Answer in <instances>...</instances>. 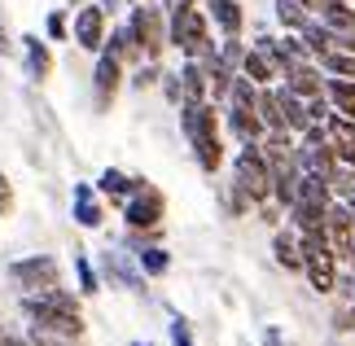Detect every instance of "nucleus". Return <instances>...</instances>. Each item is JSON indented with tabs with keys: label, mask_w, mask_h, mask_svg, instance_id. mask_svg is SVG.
<instances>
[{
	"label": "nucleus",
	"mask_w": 355,
	"mask_h": 346,
	"mask_svg": "<svg viewBox=\"0 0 355 346\" xmlns=\"http://www.w3.org/2000/svg\"><path fill=\"white\" fill-rule=\"evenodd\" d=\"M75 44L88 53H101V44H105V9L101 5H84L75 13Z\"/></svg>",
	"instance_id": "9b49d317"
},
{
	"label": "nucleus",
	"mask_w": 355,
	"mask_h": 346,
	"mask_svg": "<svg viewBox=\"0 0 355 346\" xmlns=\"http://www.w3.org/2000/svg\"><path fill=\"white\" fill-rule=\"evenodd\" d=\"M119 79H123V62L114 58V53H105V49H101V58H97V71H92V88H97V105H101V110L114 101V92H119Z\"/></svg>",
	"instance_id": "f8f14e48"
},
{
	"label": "nucleus",
	"mask_w": 355,
	"mask_h": 346,
	"mask_svg": "<svg viewBox=\"0 0 355 346\" xmlns=\"http://www.w3.org/2000/svg\"><path fill=\"white\" fill-rule=\"evenodd\" d=\"M9 211H13V189H9L5 171H0V215H9Z\"/></svg>",
	"instance_id": "72a5a7b5"
},
{
	"label": "nucleus",
	"mask_w": 355,
	"mask_h": 346,
	"mask_svg": "<svg viewBox=\"0 0 355 346\" xmlns=\"http://www.w3.org/2000/svg\"><path fill=\"white\" fill-rule=\"evenodd\" d=\"M228 128L237 132L241 145H259L268 136L263 119H259V84H250L245 75H237L228 88Z\"/></svg>",
	"instance_id": "7ed1b4c3"
},
{
	"label": "nucleus",
	"mask_w": 355,
	"mask_h": 346,
	"mask_svg": "<svg viewBox=\"0 0 355 346\" xmlns=\"http://www.w3.org/2000/svg\"><path fill=\"white\" fill-rule=\"evenodd\" d=\"M136 263H141L145 276H162L171 268V254L162 250V245H141V250H136Z\"/></svg>",
	"instance_id": "cd10ccee"
},
{
	"label": "nucleus",
	"mask_w": 355,
	"mask_h": 346,
	"mask_svg": "<svg viewBox=\"0 0 355 346\" xmlns=\"http://www.w3.org/2000/svg\"><path fill=\"white\" fill-rule=\"evenodd\" d=\"M75 224L79 228H97L101 224V202L92 184H75Z\"/></svg>",
	"instance_id": "aec40b11"
},
{
	"label": "nucleus",
	"mask_w": 355,
	"mask_h": 346,
	"mask_svg": "<svg viewBox=\"0 0 355 346\" xmlns=\"http://www.w3.org/2000/svg\"><path fill=\"white\" fill-rule=\"evenodd\" d=\"M9 53V35H5V26H0V58Z\"/></svg>",
	"instance_id": "4c0bfd02"
},
{
	"label": "nucleus",
	"mask_w": 355,
	"mask_h": 346,
	"mask_svg": "<svg viewBox=\"0 0 355 346\" xmlns=\"http://www.w3.org/2000/svg\"><path fill=\"white\" fill-rule=\"evenodd\" d=\"M272 254H277L281 268L303 272V245H298V232H277V237H272Z\"/></svg>",
	"instance_id": "5701e85b"
},
{
	"label": "nucleus",
	"mask_w": 355,
	"mask_h": 346,
	"mask_svg": "<svg viewBox=\"0 0 355 346\" xmlns=\"http://www.w3.org/2000/svg\"><path fill=\"white\" fill-rule=\"evenodd\" d=\"M22 53H26V75H31V79H49L53 58H49L44 40H40V35H22Z\"/></svg>",
	"instance_id": "6ab92c4d"
},
{
	"label": "nucleus",
	"mask_w": 355,
	"mask_h": 346,
	"mask_svg": "<svg viewBox=\"0 0 355 346\" xmlns=\"http://www.w3.org/2000/svg\"><path fill=\"white\" fill-rule=\"evenodd\" d=\"M22 311L31 315L40 329H53V334H66V338H79V334H84V315H79V302L66 294L62 285L26 294V298H22Z\"/></svg>",
	"instance_id": "f03ea898"
},
{
	"label": "nucleus",
	"mask_w": 355,
	"mask_h": 346,
	"mask_svg": "<svg viewBox=\"0 0 355 346\" xmlns=\"http://www.w3.org/2000/svg\"><path fill=\"white\" fill-rule=\"evenodd\" d=\"M101 49H105V53H114L119 62H136V58H145L141 44H136V35H132V26H114L110 40H105Z\"/></svg>",
	"instance_id": "393cba45"
},
{
	"label": "nucleus",
	"mask_w": 355,
	"mask_h": 346,
	"mask_svg": "<svg viewBox=\"0 0 355 346\" xmlns=\"http://www.w3.org/2000/svg\"><path fill=\"white\" fill-rule=\"evenodd\" d=\"M241 75L250 79V84H259V88H268L272 79L281 75V66L268 58L263 49H245V58H241Z\"/></svg>",
	"instance_id": "dca6fc26"
},
{
	"label": "nucleus",
	"mask_w": 355,
	"mask_h": 346,
	"mask_svg": "<svg viewBox=\"0 0 355 346\" xmlns=\"http://www.w3.org/2000/svg\"><path fill=\"white\" fill-rule=\"evenodd\" d=\"M154 79H158V62H149V66H141V71H136V79H132V84H136V88H149Z\"/></svg>",
	"instance_id": "473e14b6"
},
{
	"label": "nucleus",
	"mask_w": 355,
	"mask_h": 346,
	"mask_svg": "<svg viewBox=\"0 0 355 346\" xmlns=\"http://www.w3.org/2000/svg\"><path fill=\"white\" fill-rule=\"evenodd\" d=\"M132 346H149V342H132Z\"/></svg>",
	"instance_id": "ea45409f"
},
{
	"label": "nucleus",
	"mask_w": 355,
	"mask_h": 346,
	"mask_svg": "<svg viewBox=\"0 0 355 346\" xmlns=\"http://www.w3.org/2000/svg\"><path fill=\"white\" fill-rule=\"evenodd\" d=\"M351 268H355V250H351Z\"/></svg>",
	"instance_id": "a19ab883"
},
{
	"label": "nucleus",
	"mask_w": 355,
	"mask_h": 346,
	"mask_svg": "<svg viewBox=\"0 0 355 346\" xmlns=\"http://www.w3.org/2000/svg\"><path fill=\"white\" fill-rule=\"evenodd\" d=\"M338 289H343V298L355 307V272H351V276H338Z\"/></svg>",
	"instance_id": "c9c22d12"
},
{
	"label": "nucleus",
	"mask_w": 355,
	"mask_h": 346,
	"mask_svg": "<svg viewBox=\"0 0 355 346\" xmlns=\"http://www.w3.org/2000/svg\"><path fill=\"white\" fill-rule=\"evenodd\" d=\"M211 18H215V26H220L224 35H241L245 13H241L237 0H211Z\"/></svg>",
	"instance_id": "b1692460"
},
{
	"label": "nucleus",
	"mask_w": 355,
	"mask_h": 346,
	"mask_svg": "<svg viewBox=\"0 0 355 346\" xmlns=\"http://www.w3.org/2000/svg\"><path fill=\"white\" fill-rule=\"evenodd\" d=\"M233 184L254 206L272 202V171H268V158H263V149H259V145H241V154L233 162Z\"/></svg>",
	"instance_id": "423d86ee"
},
{
	"label": "nucleus",
	"mask_w": 355,
	"mask_h": 346,
	"mask_svg": "<svg viewBox=\"0 0 355 346\" xmlns=\"http://www.w3.org/2000/svg\"><path fill=\"white\" fill-rule=\"evenodd\" d=\"M324 132H329V145L343 167H355V119H343V114H329L324 123Z\"/></svg>",
	"instance_id": "ddd939ff"
},
{
	"label": "nucleus",
	"mask_w": 355,
	"mask_h": 346,
	"mask_svg": "<svg viewBox=\"0 0 355 346\" xmlns=\"http://www.w3.org/2000/svg\"><path fill=\"white\" fill-rule=\"evenodd\" d=\"M324 237H329L338 259H351V250H355V215L347 211V202L329 206V215H324Z\"/></svg>",
	"instance_id": "9d476101"
},
{
	"label": "nucleus",
	"mask_w": 355,
	"mask_h": 346,
	"mask_svg": "<svg viewBox=\"0 0 355 346\" xmlns=\"http://www.w3.org/2000/svg\"><path fill=\"white\" fill-rule=\"evenodd\" d=\"M75 272H79V289H84V294H97V272H92V263L84 254H75Z\"/></svg>",
	"instance_id": "7c9ffc66"
},
{
	"label": "nucleus",
	"mask_w": 355,
	"mask_h": 346,
	"mask_svg": "<svg viewBox=\"0 0 355 346\" xmlns=\"http://www.w3.org/2000/svg\"><path fill=\"white\" fill-rule=\"evenodd\" d=\"M285 88L298 92L303 101L320 96V92H324V84H320V66H311V62H294V66H285Z\"/></svg>",
	"instance_id": "4468645a"
},
{
	"label": "nucleus",
	"mask_w": 355,
	"mask_h": 346,
	"mask_svg": "<svg viewBox=\"0 0 355 346\" xmlns=\"http://www.w3.org/2000/svg\"><path fill=\"white\" fill-rule=\"evenodd\" d=\"M259 119H263L268 132H290L281 114V101H277V88H259Z\"/></svg>",
	"instance_id": "a878e982"
},
{
	"label": "nucleus",
	"mask_w": 355,
	"mask_h": 346,
	"mask_svg": "<svg viewBox=\"0 0 355 346\" xmlns=\"http://www.w3.org/2000/svg\"><path fill=\"white\" fill-rule=\"evenodd\" d=\"M298 5H307V9H316V0H298Z\"/></svg>",
	"instance_id": "58836bf2"
},
{
	"label": "nucleus",
	"mask_w": 355,
	"mask_h": 346,
	"mask_svg": "<svg viewBox=\"0 0 355 346\" xmlns=\"http://www.w3.org/2000/svg\"><path fill=\"white\" fill-rule=\"evenodd\" d=\"M132 184H136V180H128V175L114 171V167H105V171H101V193H110V198H119V202L132 193Z\"/></svg>",
	"instance_id": "c756f323"
},
{
	"label": "nucleus",
	"mask_w": 355,
	"mask_h": 346,
	"mask_svg": "<svg viewBox=\"0 0 355 346\" xmlns=\"http://www.w3.org/2000/svg\"><path fill=\"white\" fill-rule=\"evenodd\" d=\"M277 101H281V114H285V128L290 132H307L311 128V114H307V101L290 88H277Z\"/></svg>",
	"instance_id": "a211bd4d"
},
{
	"label": "nucleus",
	"mask_w": 355,
	"mask_h": 346,
	"mask_svg": "<svg viewBox=\"0 0 355 346\" xmlns=\"http://www.w3.org/2000/svg\"><path fill=\"white\" fill-rule=\"evenodd\" d=\"M316 13L334 35H355V9L347 0H316Z\"/></svg>",
	"instance_id": "2eb2a0df"
},
{
	"label": "nucleus",
	"mask_w": 355,
	"mask_h": 346,
	"mask_svg": "<svg viewBox=\"0 0 355 346\" xmlns=\"http://www.w3.org/2000/svg\"><path fill=\"white\" fill-rule=\"evenodd\" d=\"M180 88H184V101H207V92H211V79H207V66H202L198 58H189L180 66ZM180 101V105H184Z\"/></svg>",
	"instance_id": "f3484780"
},
{
	"label": "nucleus",
	"mask_w": 355,
	"mask_h": 346,
	"mask_svg": "<svg viewBox=\"0 0 355 346\" xmlns=\"http://www.w3.org/2000/svg\"><path fill=\"white\" fill-rule=\"evenodd\" d=\"M298 245H303V272L316 294H334L338 289V254L329 237H324V228L316 232H298Z\"/></svg>",
	"instance_id": "20e7f679"
},
{
	"label": "nucleus",
	"mask_w": 355,
	"mask_h": 346,
	"mask_svg": "<svg viewBox=\"0 0 355 346\" xmlns=\"http://www.w3.org/2000/svg\"><path fill=\"white\" fill-rule=\"evenodd\" d=\"M307 5H298V0H277V22L285 26V31H303L307 26Z\"/></svg>",
	"instance_id": "c85d7f7f"
},
{
	"label": "nucleus",
	"mask_w": 355,
	"mask_h": 346,
	"mask_svg": "<svg viewBox=\"0 0 355 346\" xmlns=\"http://www.w3.org/2000/svg\"><path fill=\"white\" fill-rule=\"evenodd\" d=\"M324 96H329V105H334V114H343V119H355V79H329L324 84Z\"/></svg>",
	"instance_id": "412c9836"
},
{
	"label": "nucleus",
	"mask_w": 355,
	"mask_h": 346,
	"mask_svg": "<svg viewBox=\"0 0 355 346\" xmlns=\"http://www.w3.org/2000/svg\"><path fill=\"white\" fill-rule=\"evenodd\" d=\"M44 31H49V40H66V31H71V26H66V13H62V9H58V13H49Z\"/></svg>",
	"instance_id": "2f4dec72"
},
{
	"label": "nucleus",
	"mask_w": 355,
	"mask_h": 346,
	"mask_svg": "<svg viewBox=\"0 0 355 346\" xmlns=\"http://www.w3.org/2000/svg\"><path fill=\"white\" fill-rule=\"evenodd\" d=\"M263 346H285V342H281L277 329H268V334H263Z\"/></svg>",
	"instance_id": "e433bc0d"
},
{
	"label": "nucleus",
	"mask_w": 355,
	"mask_h": 346,
	"mask_svg": "<svg viewBox=\"0 0 355 346\" xmlns=\"http://www.w3.org/2000/svg\"><path fill=\"white\" fill-rule=\"evenodd\" d=\"M101 263H105V272H110V276H114V281H119L123 289H136V294H141V289H145L141 272H136V268H132V263L123 259L119 250H105V254H101Z\"/></svg>",
	"instance_id": "4be33fe9"
},
{
	"label": "nucleus",
	"mask_w": 355,
	"mask_h": 346,
	"mask_svg": "<svg viewBox=\"0 0 355 346\" xmlns=\"http://www.w3.org/2000/svg\"><path fill=\"white\" fill-rule=\"evenodd\" d=\"M167 35H171V44L180 49L184 58L211 62L215 53H220V44H211V35H207V13H198L193 5H189V9H175V13H171V22H167Z\"/></svg>",
	"instance_id": "39448f33"
},
{
	"label": "nucleus",
	"mask_w": 355,
	"mask_h": 346,
	"mask_svg": "<svg viewBox=\"0 0 355 346\" xmlns=\"http://www.w3.org/2000/svg\"><path fill=\"white\" fill-rule=\"evenodd\" d=\"M9 276L18 281L26 294H35V289H53V285H62L58 281V259H49V254H31V259H18L9 268Z\"/></svg>",
	"instance_id": "1a4fd4ad"
},
{
	"label": "nucleus",
	"mask_w": 355,
	"mask_h": 346,
	"mask_svg": "<svg viewBox=\"0 0 355 346\" xmlns=\"http://www.w3.org/2000/svg\"><path fill=\"white\" fill-rule=\"evenodd\" d=\"M171 342H175V346H193V338H189V325H184V320H171Z\"/></svg>",
	"instance_id": "f704fd0d"
},
{
	"label": "nucleus",
	"mask_w": 355,
	"mask_h": 346,
	"mask_svg": "<svg viewBox=\"0 0 355 346\" xmlns=\"http://www.w3.org/2000/svg\"><path fill=\"white\" fill-rule=\"evenodd\" d=\"M180 128L189 136V145H193L198 154V167L215 175L224 162V141H220V114H215L211 101H184L180 105Z\"/></svg>",
	"instance_id": "f257e3e1"
},
{
	"label": "nucleus",
	"mask_w": 355,
	"mask_h": 346,
	"mask_svg": "<svg viewBox=\"0 0 355 346\" xmlns=\"http://www.w3.org/2000/svg\"><path fill=\"white\" fill-rule=\"evenodd\" d=\"M162 211H167V202H162V193L149 184V180H136L132 193L123 198V219H128V228H136V232L158 228L162 224Z\"/></svg>",
	"instance_id": "6e6552de"
},
{
	"label": "nucleus",
	"mask_w": 355,
	"mask_h": 346,
	"mask_svg": "<svg viewBox=\"0 0 355 346\" xmlns=\"http://www.w3.org/2000/svg\"><path fill=\"white\" fill-rule=\"evenodd\" d=\"M132 35H136V44H141L145 53V62H158L162 58V49L171 44V35H167V18H162V9L158 5H145V0H136V9H132Z\"/></svg>",
	"instance_id": "0eeeda50"
},
{
	"label": "nucleus",
	"mask_w": 355,
	"mask_h": 346,
	"mask_svg": "<svg viewBox=\"0 0 355 346\" xmlns=\"http://www.w3.org/2000/svg\"><path fill=\"white\" fill-rule=\"evenodd\" d=\"M71 5H84V0H71Z\"/></svg>",
	"instance_id": "79ce46f5"
},
{
	"label": "nucleus",
	"mask_w": 355,
	"mask_h": 346,
	"mask_svg": "<svg viewBox=\"0 0 355 346\" xmlns=\"http://www.w3.org/2000/svg\"><path fill=\"white\" fill-rule=\"evenodd\" d=\"M320 71H329L338 79H355V53H343V49L320 53Z\"/></svg>",
	"instance_id": "bb28decb"
},
{
	"label": "nucleus",
	"mask_w": 355,
	"mask_h": 346,
	"mask_svg": "<svg viewBox=\"0 0 355 346\" xmlns=\"http://www.w3.org/2000/svg\"><path fill=\"white\" fill-rule=\"evenodd\" d=\"M132 5H136V0H132Z\"/></svg>",
	"instance_id": "37998d69"
}]
</instances>
